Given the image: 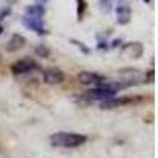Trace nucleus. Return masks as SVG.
I'll list each match as a JSON object with an SVG mask.
<instances>
[{
    "instance_id": "obj_1",
    "label": "nucleus",
    "mask_w": 158,
    "mask_h": 158,
    "mask_svg": "<svg viewBox=\"0 0 158 158\" xmlns=\"http://www.w3.org/2000/svg\"><path fill=\"white\" fill-rule=\"evenodd\" d=\"M87 141L84 135L79 133H68V131H60V133H54L51 136V144L54 147L60 149H74L79 147Z\"/></svg>"
},
{
    "instance_id": "obj_2",
    "label": "nucleus",
    "mask_w": 158,
    "mask_h": 158,
    "mask_svg": "<svg viewBox=\"0 0 158 158\" xmlns=\"http://www.w3.org/2000/svg\"><path fill=\"white\" fill-rule=\"evenodd\" d=\"M41 15H43L41 8H29V16H25V24H27L30 29L36 30L38 33H43Z\"/></svg>"
},
{
    "instance_id": "obj_3",
    "label": "nucleus",
    "mask_w": 158,
    "mask_h": 158,
    "mask_svg": "<svg viewBox=\"0 0 158 158\" xmlns=\"http://www.w3.org/2000/svg\"><path fill=\"white\" fill-rule=\"evenodd\" d=\"M77 81L84 84V85H98V84H103L104 82V77L97 74V73H89V71H82L79 73L77 76Z\"/></svg>"
},
{
    "instance_id": "obj_4",
    "label": "nucleus",
    "mask_w": 158,
    "mask_h": 158,
    "mask_svg": "<svg viewBox=\"0 0 158 158\" xmlns=\"http://www.w3.org/2000/svg\"><path fill=\"white\" fill-rule=\"evenodd\" d=\"M43 79H44V82L51 84V85H56V84H60L63 82V79H65V74L62 70H57V68H49L44 71L43 74Z\"/></svg>"
},
{
    "instance_id": "obj_5",
    "label": "nucleus",
    "mask_w": 158,
    "mask_h": 158,
    "mask_svg": "<svg viewBox=\"0 0 158 158\" xmlns=\"http://www.w3.org/2000/svg\"><path fill=\"white\" fill-rule=\"evenodd\" d=\"M35 68H38V65L30 60V59H24V60H19L16 62L15 65H13V71H15L16 74H24V73H29V71H33Z\"/></svg>"
},
{
    "instance_id": "obj_6",
    "label": "nucleus",
    "mask_w": 158,
    "mask_h": 158,
    "mask_svg": "<svg viewBox=\"0 0 158 158\" xmlns=\"http://www.w3.org/2000/svg\"><path fill=\"white\" fill-rule=\"evenodd\" d=\"M89 97L92 100H101V101H108L114 97V90L112 89H106V87H98L95 90L89 92Z\"/></svg>"
}]
</instances>
